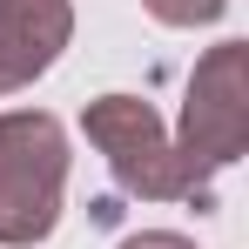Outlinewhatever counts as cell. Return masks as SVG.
<instances>
[{"mask_svg": "<svg viewBox=\"0 0 249 249\" xmlns=\"http://www.w3.org/2000/svg\"><path fill=\"white\" fill-rule=\"evenodd\" d=\"M81 128H88V142L101 148L108 175L122 182L128 196H142V202H196V209H215L209 168L189 162V155L175 148V135L162 128V115H155L148 101H135V94H101V101H88Z\"/></svg>", "mask_w": 249, "mask_h": 249, "instance_id": "obj_1", "label": "cell"}, {"mask_svg": "<svg viewBox=\"0 0 249 249\" xmlns=\"http://www.w3.org/2000/svg\"><path fill=\"white\" fill-rule=\"evenodd\" d=\"M68 128L41 108L0 115V249H34L61 222Z\"/></svg>", "mask_w": 249, "mask_h": 249, "instance_id": "obj_2", "label": "cell"}, {"mask_svg": "<svg viewBox=\"0 0 249 249\" xmlns=\"http://www.w3.org/2000/svg\"><path fill=\"white\" fill-rule=\"evenodd\" d=\"M175 148L189 162H202L209 175L229 168L249 148V47L222 41L209 47L189 74V94H182V128H175Z\"/></svg>", "mask_w": 249, "mask_h": 249, "instance_id": "obj_3", "label": "cell"}, {"mask_svg": "<svg viewBox=\"0 0 249 249\" xmlns=\"http://www.w3.org/2000/svg\"><path fill=\"white\" fill-rule=\"evenodd\" d=\"M68 41H74L68 0H0V94L47 74Z\"/></svg>", "mask_w": 249, "mask_h": 249, "instance_id": "obj_4", "label": "cell"}, {"mask_svg": "<svg viewBox=\"0 0 249 249\" xmlns=\"http://www.w3.org/2000/svg\"><path fill=\"white\" fill-rule=\"evenodd\" d=\"M162 27H209V20H222V7L229 0H142Z\"/></svg>", "mask_w": 249, "mask_h": 249, "instance_id": "obj_5", "label": "cell"}, {"mask_svg": "<svg viewBox=\"0 0 249 249\" xmlns=\"http://www.w3.org/2000/svg\"><path fill=\"white\" fill-rule=\"evenodd\" d=\"M122 249H196L189 236H175V229H142V236H128Z\"/></svg>", "mask_w": 249, "mask_h": 249, "instance_id": "obj_6", "label": "cell"}]
</instances>
